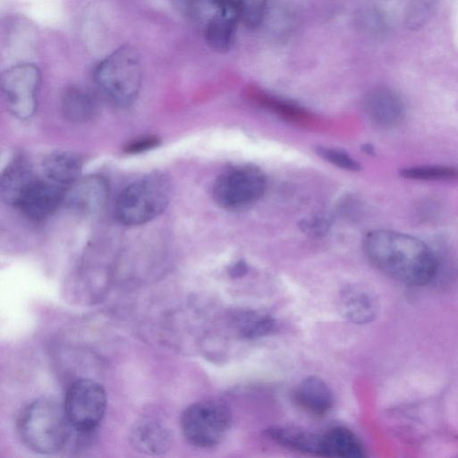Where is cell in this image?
<instances>
[{
	"mask_svg": "<svg viewBox=\"0 0 458 458\" xmlns=\"http://www.w3.org/2000/svg\"><path fill=\"white\" fill-rule=\"evenodd\" d=\"M364 252L379 271L402 284H428L439 268L436 251L413 235L388 229L369 232L363 240Z\"/></svg>",
	"mask_w": 458,
	"mask_h": 458,
	"instance_id": "obj_1",
	"label": "cell"
},
{
	"mask_svg": "<svg viewBox=\"0 0 458 458\" xmlns=\"http://www.w3.org/2000/svg\"><path fill=\"white\" fill-rule=\"evenodd\" d=\"M71 426L64 405L41 397L27 404L17 420L18 435L27 448L42 454L61 451L68 441Z\"/></svg>",
	"mask_w": 458,
	"mask_h": 458,
	"instance_id": "obj_2",
	"label": "cell"
},
{
	"mask_svg": "<svg viewBox=\"0 0 458 458\" xmlns=\"http://www.w3.org/2000/svg\"><path fill=\"white\" fill-rule=\"evenodd\" d=\"M93 79L109 103L120 107L130 106L136 100L142 81L138 53L129 46L114 50L97 64Z\"/></svg>",
	"mask_w": 458,
	"mask_h": 458,
	"instance_id": "obj_3",
	"label": "cell"
},
{
	"mask_svg": "<svg viewBox=\"0 0 458 458\" xmlns=\"http://www.w3.org/2000/svg\"><path fill=\"white\" fill-rule=\"evenodd\" d=\"M170 194V183L165 175L152 174L144 176L129 184L118 195L114 216L125 225L148 223L165 209Z\"/></svg>",
	"mask_w": 458,
	"mask_h": 458,
	"instance_id": "obj_4",
	"label": "cell"
},
{
	"mask_svg": "<svg viewBox=\"0 0 458 458\" xmlns=\"http://www.w3.org/2000/svg\"><path fill=\"white\" fill-rule=\"evenodd\" d=\"M229 409L217 401H200L182 411L180 427L185 440L198 448H212L226 436L231 427Z\"/></svg>",
	"mask_w": 458,
	"mask_h": 458,
	"instance_id": "obj_5",
	"label": "cell"
},
{
	"mask_svg": "<svg viewBox=\"0 0 458 458\" xmlns=\"http://www.w3.org/2000/svg\"><path fill=\"white\" fill-rule=\"evenodd\" d=\"M266 177L259 168L239 165L223 172L213 186V199L223 209L242 211L261 198Z\"/></svg>",
	"mask_w": 458,
	"mask_h": 458,
	"instance_id": "obj_6",
	"label": "cell"
},
{
	"mask_svg": "<svg viewBox=\"0 0 458 458\" xmlns=\"http://www.w3.org/2000/svg\"><path fill=\"white\" fill-rule=\"evenodd\" d=\"M63 405L71 428L80 433H89L103 419L106 406V392L98 382L81 378L70 386Z\"/></svg>",
	"mask_w": 458,
	"mask_h": 458,
	"instance_id": "obj_7",
	"label": "cell"
},
{
	"mask_svg": "<svg viewBox=\"0 0 458 458\" xmlns=\"http://www.w3.org/2000/svg\"><path fill=\"white\" fill-rule=\"evenodd\" d=\"M41 82L38 67L31 63L16 64L1 76V90L8 110L17 118H30L38 105Z\"/></svg>",
	"mask_w": 458,
	"mask_h": 458,
	"instance_id": "obj_8",
	"label": "cell"
},
{
	"mask_svg": "<svg viewBox=\"0 0 458 458\" xmlns=\"http://www.w3.org/2000/svg\"><path fill=\"white\" fill-rule=\"evenodd\" d=\"M109 196V187L102 176L92 174L80 177L65 191L67 207L81 215H92L100 211Z\"/></svg>",
	"mask_w": 458,
	"mask_h": 458,
	"instance_id": "obj_9",
	"label": "cell"
},
{
	"mask_svg": "<svg viewBox=\"0 0 458 458\" xmlns=\"http://www.w3.org/2000/svg\"><path fill=\"white\" fill-rule=\"evenodd\" d=\"M364 111L369 120L380 129H393L406 116L405 103L401 96L387 88H377L366 96Z\"/></svg>",
	"mask_w": 458,
	"mask_h": 458,
	"instance_id": "obj_10",
	"label": "cell"
},
{
	"mask_svg": "<svg viewBox=\"0 0 458 458\" xmlns=\"http://www.w3.org/2000/svg\"><path fill=\"white\" fill-rule=\"evenodd\" d=\"M66 190L67 188L47 178H37L18 208L30 220H43L51 216L64 202Z\"/></svg>",
	"mask_w": 458,
	"mask_h": 458,
	"instance_id": "obj_11",
	"label": "cell"
},
{
	"mask_svg": "<svg viewBox=\"0 0 458 458\" xmlns=\"http://www.w3.org/2000/svg\"><path fill=\"white\" fill-rule=\"evenodd\" d=\"M37 178L30 163L25 157L13 160L1 177L0 194L3 201L18 208Z\"/></svg>",
	"mask_w": 458,
	"mask_h": 458,
	"instance_id": "obj_12",
	"label": "cell"
},
{
	"mask_svg": "<svg viewBox=\"0 0 458 458\" xmlns=\"http://www.w3.org/2000/svg\"><path fill=\"white\" fill-rule=\"evenodd\" d=\"M293 400L309 414L320 417L327 414L334 403L333 392L327 384L318 377H308L295 387Z\"/></svg>",
	"mask_w": 458,
	"mask_h": 458,
	"instance_id": "obj_13",
	"label": "cell"
},
{
	"mask_svg": "<svg viewBox=\"0 0 458 458\" xmlns=\"http://www.w3.org/2000/svg\"><path fill=\"white\" fill-rule=\"evenodd\" d=\"M340 313L353 323L370 321L377 313V300L374 294L360 286H349L339 297Z\"/></svg>",
	"mask_w": 458,
	"mask_h": 458,
	"instance_id": "obj_14",
	"label": "cell"
},
{
	"mask_svg": "<svg viewBox=\"0 0 458 458\" xmlns=\"http://www.w3.org/2000/svg\"><path fill=\"white\" fill-rule=\"evenodd\" d=\"M266 436L288 449L320 455L321 434L291 426H273L266 429Z\"/></svg>",
	"mask_w": 458,
	"mask_h": 458,
	"instance_id": "obj_15",
	"label": "cell"
},
{
	"mask_svg": "<svg viewBox=\"0 0 458 458\" xmlns=\"http://www.w3.org/2000/svg\"><path fill=\"white\" fill-rule=\"evenodd\" d=\"M364 455L363 445L348 428L334 427L321 433L320 456L360 458Z\"/></svg>",
	"mask_w": 458,
	"mask_h": 458,
	"instance_id": "obj_16",
	"label": "cell"
},
{
	"mask_svg": "<svg viewBox=\"0 0 458 458\" xmlns=\"http://www.w3.org/2000/svg\"><path fill=\"white\" fill-rule=\"evenodd\" d=\"M81 172V162L71 152L52 153L43 162L45 178L65 188L80 178Z\"/></svg>",
	"mask_w": 458,
	"mask_h": 458,
	"instance_id": "obj_17",
	"label": "cell"
},
{
	"mask_svg": "<svg viewBox=\"0 0 458 458\" xmlns=\"http://www.w3.org/2000/svg\"><path fill=\"white\" fill-rule=\"evenodd\" d=\"M131 438L135 449L148 454L164 453L170 445L168 431L155 421H144L138 424L132 430Z\"/></svg>",
	"mask_w": 458,
	"mask_h": 458,
	"instance_id": "obj_18",
	"label": "cell"
},
{
	"mask_svg": "<svg viewBox=\"0 0 458 458\" xmlns=\"http://www.w3.org/2000/svg\"><path fill=\"white\" fill-rule=\"evenodd\" d=\"M61 110L64 116L73 123H85L97 113V103L93 97L83 89L70 87L61 98Z\"/></svg>",
	"mask_w": 458,
	"mask_h": 458,
	"instance_id": "obj_19",
	"label": "cell"
},
{
	"mask_svg": "<svg viewBox=\"0 0 458 458\" xmlns=\"http://www.w3.org/2000/svg\"><path fill=\"white\" fill-rule=\"evenodd\" d=\"M232 330L241 338L256 339L269 335L275 328L274 319L253 310L233 313L229 318Z\"/></svg>",
	"mask_w": 458,
	"mask_h": 458,
	"instance_id": "obj_20",
	"label": "cell"
},
{
	"mask_svg": "<svg viewBox=\"0 0 458 458\" xmlns=\"http://www.w3.org/2000/svg\"><path fill=\"white\" fill-rule=\"evenodd\" d=\"M238 21L235 19L216 13L208 21L205 29V38L208 45L217 52L227 51L233 43Z\"/></svg>",
	"mask_w": 458,
	"mask_h": 458,
	"instance_id": "obj_21",
	"label": "cell"
},
{
	"mask_svg": "<svg viewBox=\"0 0 458 458\" xmlns=\"http://www.w3.org/2000/svg\"><path fill=\"white\" fill-rule=\"evenodd\" d=\"M405 179L423 182L458 181V168L445 165H420L404 167L399 172Z\"/></svg>",
	"mask_w": 458,
	"mask_h": 458,
	"instance_id": "obj_22",
	"label": "cell"
},
{
	"mask_svg": "<svg viewBox=\"0 0 458 458\" xmlns=\"http://www.w3.org/2000/svg\"><path fill=\"white\" fill-rule=\"evenodd\" d=\"M437 0H410L405 10L404 23L409 30H419L429 20Z\"/></svg>",
	"mask_w": 458,
	"mask_h": 458,
	"instance_id": "obj_23",
	"label": "cell"
},
{
	"mask_svg": "<svg viewBox=\"0 0 458 458\" xmlns=\"http://www.w3.org/2000/svg\"><path fill=\"white\" fill-rule=\"evenodd\" d=\"M240 20L249 28L258 27L264 17L267 0H239Z\"/></svg>",
	"mask_w": 458,
	"mask_h": 458,
	"instance_id": "obj_24",
	"label": "cell"
},
{
	"mask_svg": "<svg viewBox=\"0 0 458 458\" xmlns=\"http://www.w3.org/2000/svg\"><path fill=\"white\" fill-rule=\"evenodd\" d=\"M317 153L323 159L337 167L349 171H359L360 169V165L341 149L319 147L317 148Z\"/></svg>",
	"mask_w": 458,
	"mask_h": 458,
	"instance_id": "obj_25",
	"label": "cell"
},
{
	"mask_svg": "<svg viewBox=\"0 0 458 458\" xmlns=\"http://www.w3.org/2000/svg\"><path fill=\"white\" fill-rule=\"evenodd\" d=\"M259 99L263 105L288 119L299 121L306 118V114L301 109L289 103L268 98L267 96H259Z\"/></svg>",
	"mask_w": 458,
	"mask_h": 458,
	"instance_id": "obj_26",
	"label": "cell"
},
{
	"mask_svg": "<svg viewBox=\"0 0 458 458\" xmlns=\"http://www.w3.org/2000/svg\"><path fill=\"white\" fill-rule=\"evenodd\" d=\"M159 139L157 137L149 136L143 137L132 141L130 145L126 147V151L128 153H140L144 152L146 150L151 149L159 144Z\"/></svg>",
	"mask_w": 458,
	"mask_h": 458,
	"instance_id": "obj_27",
	"label": "cell"
},
{
	"mask_svg": "<svg viewBox=\"0 0 458 458\" xmlns=\"http://www.w3.org/2000/svg\"><path fill=\"white\" fill-rule=\"evenodd\" d=\"M328 225L323 218L316 217L303 221L301 225L304 232L311 235H319L327 231Z\"/></svg>",
	"mask_w": 458,
	"mask_h": 458,
	"instance_id": "obj_28",
	"label": "cell"
},
{
	"mask_svg": "<svg viewBox=\"0 0 458 458\" xmlns=\"http://www.w3.org/2000/svg\"><path fill=\"white\" fill-rule=\"evenodd\" d=\"M230 274L233 277H239L247 272V266L243 261H238L230 268Z\"/></svg>",
	"mask_w": 458,
	"mask_h": 458,
	"instance_id": "obj_29",
	"label": "cell"
}]
</instances>
